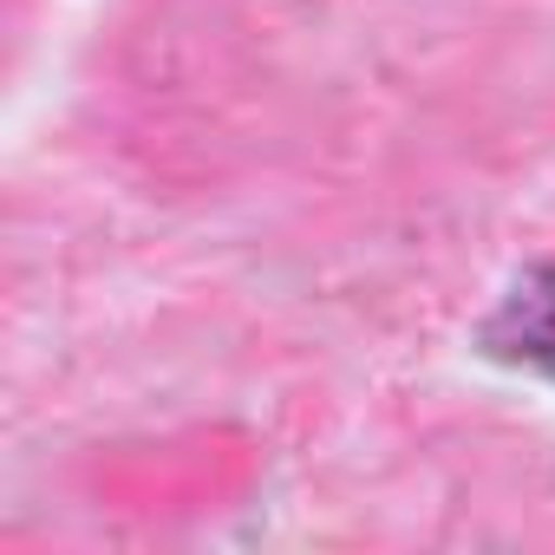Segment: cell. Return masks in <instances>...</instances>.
<instances>
[{"instance_id":"1","label":"cell","mask_w":555,"mask_h":555,"mask_svg":"<svg viewBox=\"0 0 555 555\" xmlns=\"http://www.w3.org/2000/svg\"><path fill=\"white\" fill-rule=\"evenodd\" d=\"M477 360L503 366V373H529L542 386H555V261L522 268L516 282L496 295V308L470 327Z\"/></svg>"}]
</instances>
